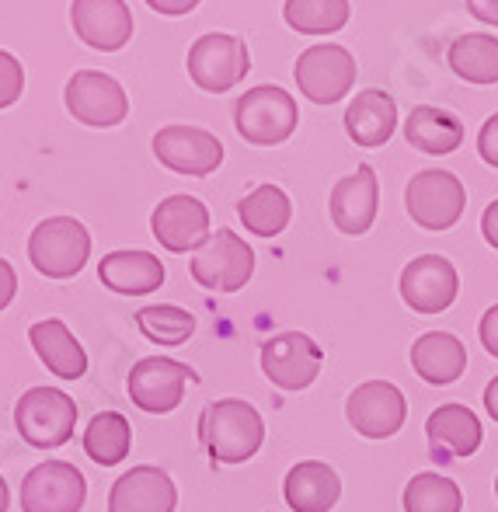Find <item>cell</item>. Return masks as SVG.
Segmentation results:
<instances>
[{"mask_svg": "<svg viewBox=\"0 0 498 512\" xmlns=\"http://www.w3.org/2000/svg\"><path fill=\"white\" fill-rule=\"evenodd\" d=\"M202 443L220 464H244L265 443V422L244 398H223L202 415Z\"/></svg>", "mask_w": 498, "mask_h": 512, "instance_id": "1", "label": "cell"}, {"mask_svg": "<svg viewBox=\"0 0 498 512\" xmlns=\"http://www.w3.org/2000/svg\"><path fill=\"white\" fill-rule=\"evenodd\" d=\"M14 425L35 450H60L77 429V401L56 387H28L14 405Z\"/></svg>", "mask_w": 498, "mask_h": 512, "instance_id": "2", "label": "cell"}, {"mask_svg": "<svg viewBox=\"0 0 498 512\" xmlns=\"http://www.w3.org/2000/svg\"><path fill=\"white\" fill-rule=\"evenodd\" d=\"M300 122V108L293 102L290 91L279 84H258V88L244 91L234 105V126L255 147H276L293 136Z\"/></svg>", "mask_w": 498, "mask_h": 512, "instance_id": "3", "label": "cell"}, {"mask_svg": "<svg viewBox=\"0 0 498 512\" xmlns=\"http://www.w3.org/2000/svg\"><path fill=\"white\" fill-rule=\"evenodd\" d=\"M189 269L202 290L237 293L248 286L251 272H255V251H251V244L241 234L220 227L196 248Z\"/></svg>", "mask_w": 498, "mask_h": 512, "instance_id": "4", "label": "cell"}, {"mask_svg": "<svg viewBox=\"0 0 498 512\" xmlns=\"http://www.w3.org/2000/svg\"><path fill=\"white\" fill-rule=\"evenodd\" d=\"M91 234L74 216H49L28 237V258L49 279H70L88 265Z\"/></svg>", "mask_w": 498, "mask_h": 512, "instance_id": "5", "label": "cell"}, {"mask_svg": "<svg viewBox=\"0 0 498 512\" xmlns=\"http://www.w3.org/2000/svg\"><path fill=\"white\" fill-rule=\"evenodd\" d=\"M404 206L422 230H450L467 209V189L453 171L425 168L411 175L404 189Z\"/></svg>", "mask_w": 498, "mask_h": 512, "instance_id": "6", "label": "cell"}, {"mask_svg": "<svg viewBox=\"0 0 498 512\" xmlns=\"http://www.w3.org/2000/svg\"><path fill=\"white\" fill-rule=\"evenodd\" d=\"M251 70V53L237 35L206 32L189 46V77L209 95H223L244 81Z\"/></svg>", "mask_w": 498, "mask_h": 512, "instance_id": "7", "label": "cell"}, {"mask_svg": "<svg viewBox=\"0 0 498 512\" xmlns=\"http://www.w3.org/2000/svg\"><path fill=\"white\" fill-rule=\"evenodd\" d=\"M293 77H297L303 98H310L317 105H335L356 84V56L345 46H331V42L307 46L297 56Z\"/></svg>", "mask_w": 498, "mask_h": 512, "instance_id": "8", "label": "cell"}, {"mask_svg": "<svg viewBox=\"0 0 498 512\" xmlns=\"http://www.w3.org/2000/svg\"><path fill=\"white\" fill-rule=\"evenodd\" d=\"M88 481L67 460L35 464L21 481V512H81Z\"/></svg>", "mask_w": 498, "mask_h": 512, "instance_id": "9", "label": "cell"}, {"mask_svg": "<svg viewBox=\"0 0 498 512\" xmlns=\"http://www.w3.org/2000/svg\"><path fill=\"white\" fill-rule=\"evenodd\" d=\"M324 363L321 345L303 331H283L262 345V373L279 391H303L317 380Z\"/></svg>", "mask_w": 498, "mask_h": 512, "instance_id": "10", "label": "cell"}, {"mask_svg": "<svg viewBox=\"0 0 498 512\" xmlns=\"http://www.w3.org/2000/svg\"><path fill=\"white\" fill-rule=\"evenodd\" d=\"M189 380H196V373L185 363L147 356L129 370V401L147 415H168V411L182 405Z\"/></svg>", "mask_w": 498, "mask_h": 512, "instance_id": "11", "label": "cell"}, {"mask_svg": "<svg viewBox=\"0 0 498 512\" xmlns=\"http://www.w3.org/2000/svg\"><path fill=\"white\" fill-rule=\"evenodd\" d=\"M345 418L366 439H391L408 418V401L391 380H366L345 401Z\"/></svg>", "mask_w": 498, "mask_h": 512, "instance_id": "12", "label": "cell"}, {"mask_svg": "<svg viewBox=\"0 0 498 512\" xmlns=\"http://www.w3.org/2000/svg\"><path fill=\"white\" fill-rule=\"evenodd\" d=\"M154 157L178 175L206 178L223 164V143L199 126H164L154 136Z\"/></svg>", "mask_w": 498, "mask_h": 512, "instance_id": "13", "label": "cell"}, {"mask_svg": "<svg viewBox=\"0 0 498 512\" xmlns=\"http://www.w3.org/2000/svg\"><path fill=\"white\" fill-rule=\"evenodd\" d=\"M460 276L450 258L418 255L401 272V297L415 314H443L457 300Z\"/></svg>", "mask_w": 498, "mask_h": 512, "instance_id": "14", "label": "cell"}, {"mask_svg": "<svg viewBox=\"0 0 498 512\" xmlns=\"http://www.w3.org/2000/svg\"><path fill=\"white\" fill-rule=\"evenodd\" d=\"M67 108L84 126H119L129 112V98L112 74L101 70H81L67 81Z\"/></svg>", "mask_w": 498, "mask_h": 512, "instance_id": "15", "label": "cell"}, {"mask_svg": "<svg viewBox=\"0 0 498 512\" xmlns=\"http://www.w3.org/2000/svg\"><path fill=\"white\" fill-rule=\"evenodd\" d=\"M380 209V182L373 175L370 164H359L352 175H345L342 182H335L328 196V213L342 234L359 237L373 227Z\"/></svg>", "mask_w": 498, "mask_h": 512, "instance_id": "16", "label": "cell"}, {"mask_svg": "<svg viewBox=\"0 0 498 512\" xmlns=\"http://www.w3.org/2000/svg\"><path fill=\"white\" fill-rule=\"evenodd\" d=\"M150 230L161 241V248L185 255L209 237V209L196 196H168L150 216Z\"/></svg>", "mask_w": 498, "mask_h": 512, "instance_id": "17", "label": "cell"}, {"mask_svg": "<svg viewBox=\"0 0 498 512\" xmlns=\"http://www.w3.org/2000/svg\"><path fill=\"white\" fill-rule=\"evenodd\" d=\"M175 506V481L154 464H140L126 471L108 492V512H175Z\"/></svg>", "mask_w": 498, "mask_h": 512, "instance_id": "18", "label": "cell"}, {"mask_svg": "<svg viewBox=\"0 0 498 512\" xmlns=\"http://www.w3.org/2000/svg\"><path fill=\"white\" fill-rule=\"evenodd\" d=\"M70 21L74 32L101 53H115L133 39V14L126 0H74Z\"/></svg>", "mask_w": 498, "mask_h": 512, "instance_id": "19", "label": "cell"}, {"mask_svg": "<svg viewBox=\"0 0 498 512\" xmlns=\"http://www.w3.org/2000/svg\"><path fill=\"white\" fill-rule=\"evenodd\" d=\"M98 279L122 297H147L164 286V265L150 251H108L98 262Z\"/></svg>", "mask_w": 498, "mask_h": 512, "instance_id": "20", "label": "cell"}, {"mask_svg": "<svg viewBox=\"0 0 498 512\" xmlns=\"http://www.w3.org/2000/svg\"><path fill=\"white\" fill-rule=\"evenodd\" d=\"M28 342L35 345L42 366L53 370L60 380H81L88 373V352L74 338V331L60 321V317H46L28 328Z\"/></svg>", "mask_w": 498, "mask_h": 512, "instance_id": "21", "label": "cell"}, {"mask_svg": "<svg viewBox=\"0 0 498 512\" xmlns=\"http://www.w3.org/2000/svg\"><path fill=\"white\" fill-rule=\"evenodd\" d=\"M283 495L293 512H331L342 495V481L335 467H328L324 460H300L286 474Z\"/></svg>", "mask_w": 498, "mask_h": 512, "instance_id": "22", "label": "cell"}, {"mask_svg": "<svg viewBox=\"0 0 498 512\" xmlns=\"http://www.w3.org/2000/svg\"><path fill=\"white\" fill-rule=\"evenodd\" d=\"M411 370L425 384L446 387L464 377L467 370V349L450 331H425L418 342H411Z\"/></svg>", "mask_w": 498, "mask_h": 512, "instance_id": "23", "label": "cell"}, {"mask_svg": "<svg viewBox=\"0 0 498 512\" xmlns=\"http://www.w3.org/2000/svg\"><path fill=\"white\" fill-rule=\"evenodd\" d=\"M398 129V105L387 91L366 88L345 108V133L359 147H384Z\"/></svg>", "mask_w": 498, "mask_h": 512, "instance_id": "24", "label": "cell"}, {"mask_svg": "<svg viewBox=\"0 0 498 512\" xmlns=\"http://www.w3.org/2000/svg\"><path fill=\"white\" fill-rule=\"evenodd\" d=\"M425 436H429L432 457H439V453H446V457H471V453H478L485 432H481V422L471 408L439 405L429 415V422H425Z\"/></svg>", "mask_w": 498, "mask_h": 512, "instance_id": "25", "label": "cell"}, {"mask_svg": "<svg viewBox=\"0 0 498 512\" xmlns=\"http://www.w3.org/2000/svg\"><path fill=\"white\" fill-rule=\"evenodd\" d=\"M404 140L422 154H453L464 143V122L453 112L436 105H418L411 108V115L404 119Z\"/></svg>", "mask_w": 498, "mask_h": 512, "instance_id": "26", "label": "cell"}, {"mask_svg": "<svg viewBox=\"0 0 498 512\" xmlns=\"http://www.w3.org/2000/svg\"><path fill=\"white\" fill-rule=\"evenodd\" d=\"M133 450V425L122 411H98L84 429V453L95 464L115 467L129 457Z\"/></svg>", "mask_w": 498, "mask_h": 512, "instance_id": "27", "label": "cell"}, {"mask_svg": "<svg viewBox=\"0 0 498 512\" xmlns=\"http://www.w3.org/2000/svg\"><path fill=\"white\" fill-rule=\"evenodd\" d=\"M237 216H241L244 230H251L255 237H276L290 223L293 203L279 185H258L237 203Z\"/></svg>", "mask_w": 498, "mask_h": 512, "instance_id": "28", "label": "cell"}, {"mask_svg": "<svg viewBox=\"0 0 498 512\" xmlns=\"http://www.w3.org/2000/svg\"><path fill=\"white\" fill-rule=\"evenodd\" d=\"M453 74L471 84H498V39L485 32H467L446 53Z\"/></svg>", "mask_w": 498, "mask_h": 512, "instance_id": "29", "label": "cell"}, {"mask_svg": "<svg viewBox=\"0 0 498 512\" xmlns=\"http://www.w3.org/2000/svg\"><path fill=\"white\" fill-rule=\"evenodd\" d=\"M283 18L300 35H331L349 21V0H286Z\"/></svg>", "mask_w": 498, "mask_h": 512, "instance_id": "30", "label": "cell"}, {"mask_svg": "<svg viewBox=\"0 0 498 512\" xmlns=\"http://www.w3.org/2000/svg\"><path fill=\"white\" fill-rule=\"evenodd\" d=\"M460 509H464V495H460L457 481H450L446 474L422 471L404 488V512H460Z\"/></svg>", "mask_w": 498, "mask_h": 512, "instance_id": "31", "label": "cell"}, {"mask_svg": "<svg viewBox=\"0 0 498 512\" xmlns=\"http://www.w3.org/2000/svg\"><path fill=\"white\" fill-rule=\"evenodd\" d=\"M136 328L143 331L147 342L157 345H185L196 331V317L189 314L185 307L175 304H154L136 310Z\"/></svg>", "mask_w": 498, "mask_h": 512, "instance_id": "32", "label": "cell"}, {"mask_svg": "<svg viewBox=\"0 0 498 512\" xmlns=\"http://www.w3.org/2000/svg\"><path fill=\"white\" fill-rule=\"evenodd\" d=\"M21 91H25V70H21V60L7 53V49H0V108L18 102Z\"/></svg>", "mask_w": 498, "mask_h": 512, "instance_id": "33", "label": "cell"}, {"mask_svg": "<svg viewBox=\"0 0 498 512\" xmlns=\"http://www.w3.org/2000/svg\"><path fill=\"white\" fill-rule=\"evenodd\" d=\"M478 154L485 157L492 168H498V112L492 115V119L481 126V133H478Z\"/></svg>", "mask_w": 498, "mask_h": 512, "instance_id": "34", "label": "cell"}, {"mask_svg": "<svg viewBox=\"0 0 498 512\" xmlns=\"http://www.w3.org/2000/svg\"><path fill=\"white\" fill-rule=\"evenodd\" d=\"M478 331H481V342H485V349L498 359V304L485 310V317H481Z\"/></svg>", "mask_w": 498, "mask_h": 512, "instance_id": "35", "label": "cell"}, {"mask_svg": "<svg viewBox=\"0 0 498 512\" xmlns=\"http://www.w3.org/2000/svg\"><path fill=\"white\" fill-rule=\"evenodd\" d=\"M14 293H18V272L11 269V262H7V258H0V310L11 304Z\"/></svg>", "mask_w": 498, "mask_h": 512, "instance_id": "36", "label": "cell"}, {"mask_svg": "<svg viewBox=\"0 0 498 512\" xmlns=\"http://www.w3.org/2000/svg\"><path fill=\"white\" fill-rule=\"evenodd\" d=\"M467 11L478 21H485V25L498 28V0H467Z\"/></svg>", "mask_w": 498, "mask_h": 512, "instance_id": "37", "label": "cell"}, {"mask_svg": "<svg viewBox=\"0 0 498 512\" xmlns=\"http://www.w3.org/2000/svg\"><path fill=\"white\" fill-rule=\"evenodd\" d=\"M481 234H485V241L498 251V199L485 209V216H481Z\"/></svg>", "mask_w": 498, "mask_h": 512, "instance_id": "38", "label": "cell"}, {"mask_svg": "<svg viewBox=\"0 0 498 512\" xmlns=\"http://www.w3.org/2000/svg\"><path fill=\"white\" fill-rule=\"evenodd\" d=\"M147 4L154 7V11H161V14H189L199 0H147Z\"/></svg>", "mask_w": 498, "mask_h": 512, "instance_id": "39", "label": "cell"}, {"mask_svg": "<svg viewBox=\"0 0 498 512\" xmlns=\"http://www.w3.org/2000/svg\"><path fill=\"white\" fill-rule=\"evenodd\" d=\"M485 408H488V415L498 422V377L485 387Z\"/></svg>", "mask_w": 498, "mask_h": 512, "instance_id": "40", "label": "cell"}, {"mask_svg": "<svg viewBox=\"0 0 498 512\" xmlns=\"http://www.w3.org/2000/svg\"><path fill=\"white\" fill-rule=\"evenodd\" d=\"M7 506H11V492H7V481L0 478V512H7Z\"/></svg>", "mask_w": 498, "mask_h": 512, "instance_id": "41", "label": "cell"}, {"mask_svg": "<svg viewBox=\"0 0 498 512\" xmlns=\"http://www.w3.org/2000/svg\"><path fill=\"white\" fill-rule=\"evenodd\" d=\"M495 499H498V478H495Z\"/></svg>", "mask_w": 498, "mask_h": 512, "instance_id": "42", "label": "cell"}]
</instances>
